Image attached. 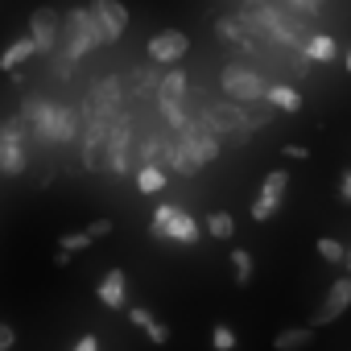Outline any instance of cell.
Instances as JSON below:
<instances>
[{"label": "cell", "instance_id": "obj_1", "mask_svg": "<svg viewBox=\"0 0 351 351\" xmlns=\"http://www.w3.org/2000/svg\"><path fill=\"white\" fill-rule=\"evenodd\" d=\"M95 46H104V29H99L95 13H91V9H75V13L66 17V29H62V54H71V58L79 62V58L91 54Z\"/></svg>", "mask_w": 351, "mask_h": 351}, {"label": "cell", "instance_id": "obj_2", "mask_svg": "<svg viewBox=\"0 0 351 351\" xmlns=\"http://www.w3.org/2000/svg\"><path fill=\"white\" fill-rule=\"evenodd\" d=\"M219 83H223V95H228V99H236V104H261V99L269 95V83H265L256 71L240 66V62L223 66Z\"/></svg>", "mask_w": 351, "mask_h": 351}, {"label": "cell", "instance_id": "obj_3", "mask_svg": "<svg viewBox=\"0 0 351 351\" xmlns=\"http://www.w3.org/2000/svg\"><path fill=\"white\" fill-rule=\"evenodd\" d=\"M182 99H186V75L182 71H169V75H161V83H157V108H161V116H165V124L178 132V128H186V112H182Z\"/></svg>", "mask_w": 351, "mask_h": 351}, {"label": "cell", "instance_id": "obj_4", "mask_svg": "<svg viewBox=\"0 0 351 351\" xmlns=\"http://www.w3.org/2000/svg\"><path fill=\"white\" fill-rule=\"evenodd\" d=\"M25 169V120H5L0 124V173H17Z\"/></svg>", "mask_w": 351, "mask_h": 351}, {"label": "cell", "instance_id": "obj_5", "mask_svg": "<svg viewBox=\"0 0 351 351\" xmlns=\"http://www.w3.org/2000/svg\"><path fill=\"white\" fill-rule=\"evenodd\" d=\"M108 169L112 173L132 169V120L120 112L112 116V132H108Z\"/></svg>", "mask_w": 351, "mask_h": 351}, {"label": "cell", "instance_id": "obj_6", "mask_svg": "<svg viewBox=\"0 0 351 351\" xmlns=\"http://www.w3.org/2000/svg\"><path fill=\"white\" fill-rule=\"evenodd\" d=\"M285 191H289V173H285V169L265 173V186H261V195H256V203H252V219H256V223L273 219L277 207H281V199H285Z\"/></svg>", "mask_w": 351, "mask_h": 351}, {"label": "cell", "instance_id": "obj_7", "mask_svg": "<svg viewBox=\"0 0 351 351\" xmlns=\"http://www.w3.org/2000/svg\"><path fill=\"white\" fill-rule=\"evenodd\" d=\"M21 120H25V128H34V136H38V141H54V120H58V104H50V99H38V95H29V99L21 104Z\"/></svg>", "mask_w": 351, "mask_h": 351}, {"label": "cell", "instance_id": "obj_8", "mask_svg": "<svg viewBox=\"0 0 351 351\" xmlns=\"http://www.w3.org/2000/svg\"><path fill=\"white\" fill-rule=\"evenodd\" d=\"M145 50H149V62H182L186 50H191V38L182 29H161V34L149 38Z\"/></svg>", "mask_w": 351, "mask_h": 351}, {"label": "cell", "instance_id": "obj_9", "mask_svg": "<svg viewBox=\"0 0 351 351\" xmlns=\"http://www.w3.org/2000/svg\"><path fill=\"white\" fill-rule=\"evenodd\" d=\"M203 124L211 132H232V136H244V108L236 99H223V104H207L203 108Z\"/></svg>", "mask_w": 351, "mask_h": 351}, {"label": "cell", "instance_id": "obj_10", "mask_svg": "<svg viewBox=\"0 0 351 351\" xmlns=\"http://www.w3.org/2000/svg\"><path fill=\"white\" fill-rule=\"evenodd\" d=\"M91 13H95V21L104 29V42H116L128 29V9L120 0H91Z\"/></svg>", "mask_w": 351, "mask_h": 351}, {"label": "cell", "instance_id": "obj_11", "mask_svg": "<svg viewBox=\"0 0 351 351\" xmlns=\"http://www.w3.org/2000/svg\"><path fill=\"white\" fill-rule=\"evenodd\" d=\"M347 310H351V273L330 285V293L322 298V306H318V314H314V326H326V322H335V318L347 314Z\"/></svg>", "mask_w": 351, "mask_h": 351}, {"label": "cell", "instance_id": "obj_12", "mask_svg": "<svg viewBox=\"0 0 351 351\" xmlns=\"http://www.w3.org/2000/svg\"><path fill=\"white\" fill-rule=\"evenodd\" d=\"M29 38L38 42V54H54V46H58V13L54 9H38L29 17Z\"/></svg>", "mask_w": 351, "mask_h": 351}, {"label": "cell", "instance_id": "obj_13", "mask_svg": "<svg viewBox=\"0 0 351 351\" xmlns=\"http://www.w3.org/2000/svg\"><path fill=\"white\" fill-rule=\"evenodd\" d=\"M165 165L173 169V173H182V178H191V173H199L203 169V157L191 149V141L178 132V136H173L169 141V157H165Z\"/></svg>", "mask_w": 351, "mask_h": 351}, {"label": "cell", "instance_id": "obj_14", "mask_svg": "<svg viewBox=\"0 0 351 351\" xmlns=\"http://www.w3.org/2000/svg\"><path fill=\"white\" fill-rule=\"evenodd\" d=\"M116 108H120V79L108 75V79H99V83L91 87V95H87V112L116 116Z\"/></svg>", "mask_w": 351, "mask_h": 351}, {"label": "cell", "instance_id": "obj_15", "mask_svg": "<svg viewBox=\"0 0 351 351\" xmlns=\"http://www.w3.org/2000/svg\"><path fill=\"white\" fill-rule=\"evenodd\" d=\"M95 298H99L108 310H124V306H128V277H124V269H108Z\"/></svg>", "mask_w": 351, "mask_h": 351}, {"label": "cell", "instance_id": "obj_16", "mask_svg": "<svg viewBox=\"0 0 351 351\" xmlns=\"http://www.w3.org/2000/svg\"><path fill=\"white\" fill-rule=\"evenodd\" d=\"M207 228H199V219L195 215H186L182 207H178V215L169 219V228H165V240H178V244H199V236H203Z\"/></svg>", "mask_w": 351, "mask_h": 351}, {"label": "cell", "instance_id": "obj_17", "mask_svg": "<svg viewBox=\"0 0 351 351\" xmlns=\"http://www.w3.org/2000/svg\"><path fill=\"white\" fill-rule=\"evenodd\" d=\"M314 335H318L314 322H310V326H285V330L273 335V347H277V351H302V347L314 343Z\"/></svg>", "mask_w": 351, "mask_h": 351}, {"label": "cell", "instance_id": "obj_18", "mask_svg": "<svg viewBox=\"0 0 351 351\" xmlns=\"http://www.w3.org/2000/svg\"><path fill=\"white\" fill-rule=\"evenodd\" d=\"M215 29L228 38V42H236V46H244V50H256V38H252V25L244 21V17H219L215 21Z\"/></svg>", "mask_w": 351, "mask_h": 351}, {"label": "cell", "instance_id": "obj_19", "mask_svg": "<svg viewBox=\"0 0 351 351\" xmlns=\"http://www.w3.org/2000/svg\"><path fill=\"white\" fill-rule=\"evenodd\" d=\"M34 54H38V42H34V38H17V42L5 50V54H0V71H5V75H13V71H17L21 62H29Z\"/></svg>", "mask_w": 351, "mask_h": 351}, {"label": "cell", "instance_id": "obj_20", "mask_svg": "<svg viewBox=\"0 0 351 351\" xmlns=\"http://www.w3.org/2000/svg\"><path fill=\"white\" fill-rule=\"evenodd\" d=\"M136 191H141V195H157V191H165V169L153 165V161H141V165H136Z\"/></svg>", "mask_w": 351, "mask_h": 351}, {"label": "cell", "instance_id": "obj_21", "mask_svg": "<svg viewBox=\"0 0 351 351\" xmlns=\"http://www.w3.org/2000/svg\"><path fill=\"white\" fill-rule=\"evenodd\" d=\"M265 99L273 108H281V112H302V91L289 87V83H269V95Z\"/></svg>", "mask_w": 351, "mask_h": 351}, {"label": "cell", "instance_id": "obj_22", "mask_svg": "<svg viewBox=\"0 0 351 351\" xmlns=\"http://www.w3.org/2000/svg\"><path fill=\"white\" fill-rule=\"evenodd\" d=\"M79 136V112L58 104V120H54V145H71Z\"/></svg>", "mask_w": 351, "mask_h": 351}, {"label": "cell", "instance_id": "obj_23", "mask_svg": "<svg viewBox=\"0 0 351 351\" xmlns=\"http://www.w3.org/2000/svg\"><path fill=\"white\" fill-rule=\"evenodd\" d=\"M339 54V46H335V38H326V34H314L310 42H306V58H314V62H330Z\"/></svg>", "mask_w": 351, "mask_h": 351}, {"label": "cell", "instance_id": "obj_24", "mask_svg": "<svg viewBox=\"0 0 351 351\" xmlns=\"http://www.w3.org/2000/svg\"><path fill=\"white\" fill-rule=\"evenodd\" d=\"M203 228H207V236H215V240H232V236H236V219H232L228 211H211Z\"/></svg>", "mask_w": 351, "mask_h": 351}, {"label": "cell", "instance_id": "obj_25", "mask_svg": "<svg viewBox=\"0 0 351 351\" xmlns=\"http://www.w3.org/2000/svg\"><path fill=\"white\" fill-rule=\"evenodd\" d=\"M173 215H178V207H173V203H161V207L153 211V219H149V232H153L157 240H165V228H169Z\"/></svg>", "mask_w": 351, "mask_h": 351}, {"label": "cell", "instance_id": "obj_26", "mask_svg": "<svg viewBox=\"0 0 351 351\" xmlns=\"http://www.w3.org/2000/svg\"><path fill=\"white\" fill-rule=\"evenodd\" d=\"M157 83H161V75H157L153 66H136V71H132V91H136V95L157 91Z\"/></svg>", "mask_w": 351, "mask_h": 351}, {"label": "cell", "instance_id": "obj_27", "mask_svg": "<svg viewBox=\"0 0 351 351\" xmlns=\"http://www.w3.org/2000/svg\"><path fill=\"white\" fill-rule=\"evenodd\" d=\"M318 256H322L326 265H347V248H343L339 240H330V236L318 240Z\"/></svg>", "mask_w": 351, "mask_h": 351}, {"label": "cell", "instance_id": "obj_28", "mask_svg": "<svg viewBox=\"0 0 351 351\" xmlns=\"http://www.w3.org/2000/svg\"><path fill=\"white\" fill-rule=\"evenodd\" d=\"M232 269H236V285H248L252 281V252L248 248H236L232 252Z\"/></svg>", "mask_w": 351, "mask_h": 351}, {"label": "cell", "instance_id": "obj_29", "mask_svg": "<svg viewBox=\"0 0 351 351\" xmlns=\"http://www.w3.org/2000/svg\"><path fill=\"white\" fill-rule=\"evenodd\" d=\"M211 347H215V351H236V330H232L228 322H219V326L211 330Z\"/></svg>", "mask_w": 351, "mask_h": 351}, {"label": "cell", "instance_id": "obj_30", "mask_svg": "<svg viewBox=\"0 0 351 351\" xmlns=\"http://www.w3.org/2000/svg\"><path fill=\"white\" fill-rule=\"evenodd\" d=\"M58 244H62L66 252H87V248H91L95 240H91V232H66V236H62Z\"/></svg>", "mask_w": 351, "mask_h": 351}, {"label": "cell", "instance_id": "obj_31", "mask_svg": "<svg viewBox=\"0 0 351 351\" xmlns=\"http://www.w3.org/2000/svg\"><path fill=\"white\" fill-rule=\"evenodd\" d=\"M128 318H132V326H141V330H149V326L157 322V318H153L145 306H128Z\"/></svg>", "mask_w": 351, "mask_h": 351}, {"label": "cell", "instance_id": "obj_32", "mask_svg": "<svg viewBox=\"0 0 351 351\" xmlns=\"http://www.w3.org/2000/svg\"><path fill=\"white\" fill-rule=\"evenodd\" d=\"M13 347H17V326L0 322V351H13Z\"/></svg>", "mask_w": 351, "mask_h": 351}, {"label": "cell", "instance_id": "obj_33", "mask_svg": "<svg viewBox=\"0 0 351 351\" xmlns=\"http://www.w3.org/2000/svg\"><path fill=\"white\" fill-rule=\"evenodd\" d=\"M145 335H149V339H153L157 347H165V343H169V326H165V322H153V326H149Z\"/></svg>", "mask_w": 351, "mask_h": 351}, {"label": "cell", "instance_id": "obj_34", "mask_svg": "<svg viewBox=\"0 0 351 351\" xmlns=\"http://www.w3.org/2000/svg\"><path fill=\"white\" fill-rule=\"evenodd\" d=\"M87 232H91V240H108V236H112V219H95Z\"/></svg>", "mask_w": 351, "mask_h": 351}, {"label": "cell", "instance_id": "obj_35", "mask_svg": "<svg viewBox=\"0 0 351 351\" xmlns=\"http://www.w3.org/2000/svg\"><path fill=\"white\" fill-rule=\"evenodd\" d=\"M71 351H99V339H95V335H83V339H79Z\"/></svg>", "mask_w": 351, "mask_h": 351}, {"label": "cell", "instance_id": "obj_36", "mask_svg": "<svg viewBox=\"0 0 351 351\" xmlns=\"http://www.w3.org/2000/svg\"><path fill=\"white\" fill-rule=\"evenodd\" d=\"M285 5H293L298 13H318V0H285Z\"/></svg>", "mask_w": 351, "mask_h": 351}, {"label": "cell", "instance_id": "obj_37", "mask_svg": "<svg viewBox=\"0 0 351 351\" xmlns=\"http://www.w3.org/2000/svg\"><path fill=\"white\" fill-rule=\"evenodd\" d=\"M285 157H293V161H306V157H310V149H306V145H285Z\"/></svg>", "mask_w": 351, "mask_h": 351}, {"label": "cell", "instance_id": "obj_38", "mask_svg": "<svg viewBox=\"0 0 351 351\" xmlns=\"http://www.w3.org/2000/svg\"><path fill=\"white\" fill-rule=\"evenodd\" d=\"M339 195H343V203H351V169L339 178Z\"/></svg>", "mask_w": 351, "mask_h": 351}, {"label": "cell", "instance_id": "obj_39", "mask_svg": "<svg viewBox=\"0 0 351 351\" xmlns=\"http://www.w3.org/2000/svg\"><path fill=\"white\" fill-rule=\"evenodd\" d=\"M54 265H58V269H66V265H71V252H66V248H58V256H54Z\"/></svg>", "mask_w": 351, "mask_h": 351}, {"label": "cell", "instance_id": "obj_40", "mask_svg": "<svg viewBox=\"0 0 351 351\" xmlns=\"http://www.w3.org/2000/svg\"><path fill=\"white\" fill-rule=\"evenodd\" d=\"M347 273H351V248H347Z\"/></svg>", "mask_w": 351, "mask_h": 351}, {"label": "cell", "instance_id": "obj_41", "mask_svg": "<svg viewBox=\"0 0 351 351\" xmlns=\"http://www.w3.org/2000/svg\"><path fill=\"white\" fill-rule=\"evenodd\" d=\"M347 71H351V50H347Z\"/></svg>", "mask_w": 351, "mask_h": 351}]
</instances>
